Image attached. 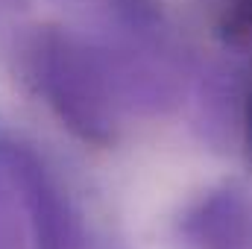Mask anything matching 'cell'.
<instances>
[{"instance_id": "cell-2", "label": "cell", "mask_w": 252, "mask_h": 249, "mask_svg": "<svg viewBox=\"0 0 252 249\" xmlns=\"http://www.w3.org/2000/svg\"><path fill=\"white\" fill-rule=\"evenodd\" d=\"M0 182L18 199L35 249H82V220L62 179L32 144L6 129H0Z\"/></svg>"}, {"instance_id": "cell-6", "label": "cell", "mask_w": 252, "mask_h": 249, "mask_svg": "<svg viewBox=\"0 0 252 249\" xmlns=\"http://www.w3.org/2000/svg\"><path fill=\"white\" fill-rule=\"evenodd\" d=\"M244 153H247V161L252 164V88L244 100Z\"/></svg>"}, {"instance_id": "cell-3", "label": "cell", "mask_w": 252, "mask_h": 249, "mask_svg": "<svg viewBox=\"0 0 252 249\" xmlns=\"http://www.w3.org/2000/svg\"><path fill=\"white\" fill-rule=\"evenodd\" d=\"M182 235L196 249H252V202L238 190H214L185 214Z\"/></svg>"}, {"instance_id": "cell-5", "label": "cell", "mask_w": 252, "mask_h": 249, "mask_svg": "<svg viewBox=\"0 0 252 249\" xmlns=\"http://www.w3.org/2000/svg\"><path fill=\"white\" fill-rule=\"evenodd\" d=\"M0 249H35L27 217L3 182H0Z\"/></svg>"}, {"instance_id": "cell-4", "label": "cell", "mask_w": 252, "mask_h": 249, "mask_svg": "<svg viewBox=\"0 0 252 249\" xmlns=\"http://www.w3.org/2000/svg\"><path fill=\"white\" fill-rule=\"evenodd\" d=\"M214 32L226 44L252 38V0H214Z\"/></svg>"}, {"instance_id": "cell-1", "label": "cell", "mask_w": 252, "mask_h": 249, "mask_svg": "<svg viewBox=\"0 0 252 249\" xmlns=\"http://www.w3.org/2000/svg\"><path fill=\"white\" fill-rule=\"evenodd\" d=\"M15 59L24 85L79 141L112 147L121 138L124 115L141 88L109 44L44 24L18 41Z\"/></svg>"}]
</instances>
